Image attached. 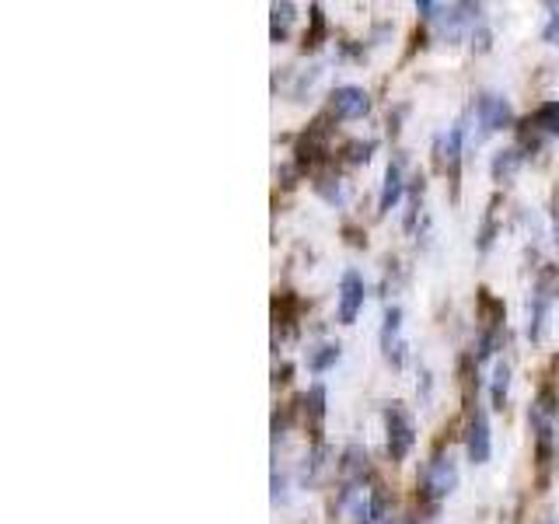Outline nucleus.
<instances>
[{
  "label": "nucleus",
  "mask_w": 559,
  "mask_h": 524,
  "mask_svg": "<svg viewBox=\"0 0 559 524\" xmlns=\"http://www.w3.org/2000/svg\"><path fill=\"white\" fill-rule=\"evenodd\" d=\"M392 511H388V493L385 486H374L371 490V524H392Z\"/></svg>",
  "instance_id": "aec40b11"
},
{
  "label": "nucleus",
  "mask_w": 559,
  "mask_h": 524,
  "mask_svg": "<svg viewBox=\"0 0 559 524\" xmlns=\"http://www.w3.org/2000/svg\"><path fill=\"white\" fill-rule=\"evenodd\" d=\"M336 360H339V343H322V346H315V350L308 353V371L322 374V371H329Z\"/></svg>",
  "instance_id": "6ab92c4d"
},
{
  "label": "nucleus",
  "mask_w": 559,
  "mask_h": 524,
  "mask_svg": "<svg viewBox=\"0 0 559 524\" xmlns=\"http://www.w3.org/2000/svg\"><path fill=\"white\" fill-rule=\"evenodd\" d=\"M329 112L332 119H364L371 112V95L357 84H343L329 95Z\"/></svg>",
  "instance_id": "0eeeda50"
},
{
  "label": "nucleus",
  "mask_w": 559,
  "mask_h": 524,
  "mask_svg": "<svg viewBox=\"0 0 559 524\" xmlns=\"http://www.w3.org/2000/svg\"><path fill=\"white\" fill-rule=\"evenodd\" d=\"M472 49H476V53H486V49H490V28L479 25V32H472Z\"/></svg>",
  "instance_id": "bb28decb"
},
{
  "label": "nucleus",
  "mask_w": 559,
  "mask_h": 524,
  "mask_svg": "<svg viewBox=\"0 0 559 524\" xmlns=\"http://www.w3.org/2000/svg\"><path fill=\"white\" fill-rule=\"evenodd\" d=\"M525 165V147H504V151H497L493 154V161H490V175H493V182H511L514 175H518V168Z\"/></svg>",
  "instance_id": "f8f14e48"
},
{
  "label": "nucleus",
  "mask_w": 559,
  "mask_h": 524,
  "mask_svg": "<svg viewBox=\"0 0 559 524\" xmlns=\"http://www.w3.org/2000/svg\"><path fill=\"white\" fill-rule=\"evenodd\" d=\"M325 458H329V448H325V444H315V448H311V455L304 458V469H301V483L304 486H315L318 479H322V472L329 469V462H325Z\"/></svg>",
  "instance_id": "f3484780"
},
{
  "label": "nucleus",
  "mask_w": 559,
  "mask_h": 524,
  "mask_svg": "<svg viewBox=\"0 0 559 524\" xmlns=\"http://www.w3.org/2000/svg\"><path fill=\"white\" fill-rule=\"evenodd\" d=\"M364 297H367L364 276H360L357 269H346L343 280H339V322L343 325L357 322L360 308H364Z\"/></svg>",
  "instance_id": "1a4fd4ad"
},
{
  "label": "nucleus",
  "mask_w": 559,
  "mask_h": 524,
  "mask_svg": "<svg viewBox=\"0 0 559 524\" xmlns=\"http://www.w3.org/2000/svg\"><path fill=\"white\" fill-rule=\"evenodd\" d=\"M308 416H311V427H318V423L325 420V388L322 385H311L308 392Z\"/></svg>",
  "instance_id": "412c9836"
},
{
  "label": "nucleus",
  "mask_w": 559,
  "mask_h": 524,
  "mask_svg": "<svg viewBox=\"0 0 559 524\" xmlns=\"http://www.w3.org/2000/svg\"><path fill=\"white\" fill-rule=\"evenodd\" d=\"M556 420H559V395L553 385H546V388H539V395L532 399V409H528V423H532V434H535V455H539V465L553 462Z\"/></svg>",
  "instance_id": "f257e3e1"
},
{
  "label": "nucleus",
  "mask_w": 559,
  "mask_h": 524,
  "mask_svg": "<svg viewBox=\"0 0 559 524\" xmlns=\"http://www.w3.org/2000/svg\"><path fill=\"white\" fill-rule=\"evenodd\" d=\"M402 193H406V158L399 154V158L388 161V168H385V182H381V196H378L381 214H388V210L402 200Z\"/></svg>",
  "instance_id": "9d476101"
},
{
  "label": "nucleus",
  "mask_w": 559,
  "mask_h": 524,
  "mask_svg": "<svg viewBox=\"0 0 559 524\" xmlns=\"http://www.w3.org/2000/svg\"><path fill=\"white\" fill-rule=\"evenodd\" d=\"M315 193L322 196L325 203H332V207H343L346 203V186H343V179H336V175H318Z\"/></svg>",
  "instance_id": "a211bd4d"
},
{
  "label": "nucleus",
  "mask_w": 559,
  "mask_h": 524,
  "mask_svg": "<svg viewBox=\"0 0 559 524\" xmlns=\"http://www.w3.org/2000/svg\"><path fill=\"white\" fill-rule=\"evenodd\" d=\"M525 126H532V133L539 137H559V102H542Z\"/></svg>",
  "instance_id": "ddd939ff"
},
{
  "label": "nucleus",
  "mask_w": 559,
  "mask_h": 524,
  "mask_svg": "<svg viewBox=\"0 0 559 524\" xmlns=\"http://www.w3.org/2000/svg\"><path fill=\"white\" fill-rule=\"evenodd\" d=\"M270 11H273V18H270V39L273 42H283V39H287V32H290V25H294V18H297V7L290 4V0H283V4H273Z\"/></svg>",
  "instance_id": "dca6fc26"
},
{
  "label": "nucleus",
  "mask_w": 559,
  "mask_h": 524,
  "mask_svg": "<svg viewBox=\"0 0 559 524\" xmlns=\"http://www.w3.org/2000/svg\"><path fill=\"white\" fill-rule=\"evenodd\" d=\"M371 151H374V140H367V144H360V140H353V144L346 147V161H350V165H360V161L371 158Z\"/></svg>",
  "instance_id": "393cba45"
},
{
  "label": "nucleus",
  "mask_w": 559,
  "mask_h": 524,
  "mask_svg": "<svg viewBox=\"0 0 559 524\" xmlns=\"http://www.w3.org/2000/svg\"><path fill=\"white\" fill-rule=\"evenodd\" d=\"M493 235H497V207L486 210V221H483V228H479V242H476V249H479V252L490 249V245H493Z\"/></svg>",
  "instance_id": "5701e85b"
},
{
  "label": "nucleus",
  "mask_w": 559,
  "mask_h": 524,
  "mask_svg": "<svg viewBox=\"0 0 559 524\" xmlns=\"http://www.w3.org/2000/svg\"><path fill=\"white\" fill-rule=\"evenodd\" d=\"M559 297V276L556 269H542L539 276H535V287H532V297H528V339L532 343H542V336H546V325H549V315H553V304Z\"/></svg>",
  "instance_id": "f03ea898"
},
{
  "label": "nucleus",
  "mask_w": 559,
  "mask_h": 524,
  "mask_svg": "<svg viewBox=\"0 0 559 524\" xmlns=\"http://www.w3.org/2000/svg\"><path fill=\"white\" fill-rule=\"evenodd\" d=\"M556 231H553V235H556V252H559V196H556Z\"/></svg>",
  "instance_id": "cd10ccee"
},
{
  "label": "nucleus",
  "mask_w": 559,
  "mask_h": 524,
  "mask_svg": "<svg viewBox=\"0 0 559 524\" xmlns=\"http://www.w3.org/2000/svg\"><path fill=\"white\" fill-rule=\"evenodd\" d=\"M378 343H381V353H385L388 364L402 367V360H406V339H402V308L399 304H392V308L385 311Z\"/></svg>",
  "instance_id": "6e6552de"
},
{
  "label": "nucleus",
  "mask_w": 559,
  "mask_h": 524,
  "mask_svg": "<svg viewBox=\"0 0 559 524\" xmlns=\"http://www.w3.org/2000/svg\"><path fill=\"white\" fill-rule=\"evenodd\" d=\"M546 11H549V25L542 28V39L559 46V4H546Z\"/></svg>",
  "instance_id": "b1692460"
},
{
  "label": "nucleus",
  "mask_w": 559,
  "mask_h": 524,
  "mask_svg": "<svg viewBox=\"0 0 559 524\" xmlns=\"http://www.w3.org/2000/svg\"><path fill=\"white\" fill-rule=\"evenodd\" d=\"M549 524H559V521H549Z\"/></svg>",
  "instance_id": "c85d7f7f"
},
{
  "label": "nucleus",
  "mask_w": 559,
  "mask_h": 524,
  "mask_svg": "<svg viewBox=\"0 0 559 524\" xmlns=\"http://www.w3.org/2000/svg\"><path fill=\"white\" fill-rule=\"evenodd\" d=\"M462 140H465V126L455 123L448 130V137L437 140V154L444 158V165H448L451 172V182L458 186V168H462Z\"/></svg>",
  "instance_id": "9b49d317"
},
{
  "label": "nucleus",
  "mask_w": 559,
  "mask_h": 524,
  "mask_svg": "<svg viewBox=\"0 0 559 524\" xmlns=\"http://www.w3.org/2000/svg\"><path fill=\"white\" fill-rule=\"evenodd\" d=\"M465 451H469L472 465H486L493 455V434H490V416L479 402L469 409V427H465Z\"/></svg>",
  "instance_id": "39448f33"
},
{
  "label": "nucleus",
  "mask_w": 559,
  "mask_h": 524,
  "mask_svg": "<svg viewBox=\"0 0 559 524\" xmlns=\"http://www.w3.org/2000/svg\"><path fill=\"white\" fill-rule=\"evenodd\" d=\"M476 119L483 126V133H500V130H511L514 123V109L507 102V95L500 91H483L476 98Z\"/></svg>",
  "instance_id": "423d86ee"
},
{
  "label": "nucleus",
  "mask_w": 559,
  "mask_h": 524,
  "mask_svg": "<svg viewBox=\"0 0 559 524\" xmlns=\"http://www.w3.org/2000/svg\"><path fill=\"white\" fill-rule=\"evenodd\" d=\"M290 493H287V476H280V472H273V504H287Z\"/></svg>",
  "instance_id": "a878e982"
},
{
  "label": "nucleus",
  "mask_w": 559,
  "mask_h": 524,
  "mask_svg": "<svg viewBox=\"0 0 559 524\" xmlns=\"http://www.w3.org/2000/svg\"><path fill=\"white\" fill-rule=\"evenodd\" d=\"M507 395H511V364H507V360H497V364H493V381H490L493 409H504Z\"/></svg>",
  "instance_id": "2eb2a0df"
},
{
  "label": "nucleus",
  "mask_w": 559,
  "mask_h": 524,
  "mask_svg": "<svg viewBox=\"0 0 559 524\" xmlns=\"http://www.w3.org/2000/svg\"><path fill=\"white\" fill-rule=\"evenodd\" d=\"M322 35H325V14H322V7L318 4H311V32L304 35V46L308 49L322 46Z\"/></svg>",
  "instance_id": "4be33fe9"
},
{
  "label": "nucleus",
  "mask_w": 559,
  "mask_h": 524,
  "mask_svg": "<svg viewBox=\"0 0 559 524\" xmlns=\"http://www.w3.org/2000/svg\"><path fill=\"white\" fill-rule=\"evenodd\" d=\"M339 472H343L346 486H360V479L367 476V451L360 444H350L343 451V462H339Z\"/></svg>",
  "instance_id": "4468645a"
},
{
  "label": "nucleus",
  "mask_w": 559,
  "mask_h": 524,
  "mask_svg": "<svg viewBox=\"0 0 559 524\" xmlns=\"http://www.w3.org/2000/svg\"><path fill=\"white\" fill-rule=\"evenodd\" d=\"M455 490H458V462L451 451L437 448L434 458L427 462V472H423V500L434 507L444 497H451Z\"/></svg>",
  "instance_id": "7ed1b4c3"
},
{
  "label": "nucleus",
  "mask_w": 559,
  "mask_h": 524,
  "mask_svg": "<svg viewBox=\"0 0 559 524\" xmlns=\"http://www.w3.org/2000/svg\"><path fill=\"white\" fill-rule=\"evenodd\" d=\"M413 444H416L413 416H409L406 409L399 406V402H392V406L385 409V448H388V458H392V462H402V458L413 451Z\"/></svg>",
  "instance_id": "20e7f679"
}]
</instances>
